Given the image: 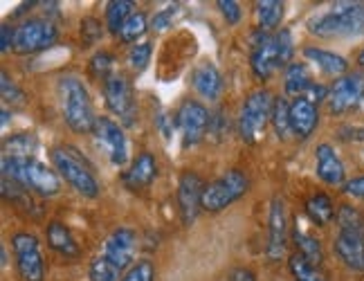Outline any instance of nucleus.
I'll use <instances>...</instances> for the list:
<instances>
[{
  "mask_svg": "<svg viewBox=\"0 0 364 281\" xmlns=\"http://www.w3.org/2000/svg\"><path fill=\"white\" fill-rule=\"evenodd\" d=\"M292 50H295V43H292V34L288 30L282 32H255L252 34V73H255L257 79H270L277 70L288 68L290 59H292Z\"/></svg>",
  "mask_w": 364,
  "mask_h": 281,
  "instance_id": "obj_1",
  "label": "nucleus"
},
{
  "mask_svg": "<svg viewBox=\"0 0 364 281\" xmlns=\"http://www.w3.org/2000/svg\"><path fill=\"white\" fill-rule=\"evenodd\" d=\"M3 180H9L23 189H32L43 198H50V196H57L61 191L59 171L38 162L36 158L3 156Z\"/></svg>",
  "mask_w": 364,
  "mask_h": 281,
  "instance_id": "obj_2",
  "label": "nucleus"
},
{
  "mask_svg": "<svg viewBox=\"0 0 364 281\" xmlns=\"http://www.w3.org/2000/svg\"><path fill=\"white\" fill-rule=\"evenodd\" d=\"M59 97H61V110L63 120L70 126V131H75L79 135L92 133L97 115L92 108V100L88 95L86 83L75 75H65L59 79Z\"/></svg>",
  "mask_w": 364,
  "mask_h": 281,
  "instance_id": "obj_3",
  "label": "nucleus"
},
{
  "mask_svg": "<svg viewBox=\"0 0 364 281\" xmlns=\"http://www.w3.org/2000/svg\"><path fill=\"white\" fill-rule=\"evenodd\" d=\"M52 162L57 166L59 176L75 191L86 196V198H97L100 196V180H97L90 162L77 151V147H57L52 151Z\"/></svg>",
  "mask_w": 364,
  "mask_h": 281,
  "instance_id": "obj_4",
  "label": "nucleus"
},
{
  "mask_svg": "<svg viewBox=\"0 0 364 281\" xmlns=\"http://www.w3.org/2000/svg\"><path fill=\"white\" fill-rule=\"evenodd\" d=\"M250 189V178L247 174L239 171V169H232V171L223 174L214 182H209L203 193V209L205 212H223L225 207L234 205L239 198L247 193Z\"/></svg>",
  "mask_w": 364,
  "mask_h": 281,
  "instance_id": "obj_5",
  "label": "nucleus"
},
{
  "mask_svg": "<svg viewBox=\"0 0 364 281\" xmlns=\"http://www.w3.org/2000/svg\"><path fill=\"white\" fill-rule=\"evenodd\" d=\"M272 108H274V100L268 90L252 92L243 102L241 115H239V133L245 142L255 144L263 135L265 126L272 120Z\"/></svg>",
  "mask_w": 364,
  "mask_h": 281,
  "instance_id": "obj_6",
  "label": "nucleus"
},
{
  "mask_svg": "<svg viewBox=\"0 0 364 281\" xmlns=\"http://www.w3.org/2000/svg\"><path fill=\"white\" fill-rule=\"evenodd\" d=\"M11 250L14 257H16V270L23 281H46V259L34 234L16 232L11 236Z\"/></svg>",
  "mask_w": 364,
  "mask_h": 281,
  "instance_id": "obj_7",
  "label": "nucleus"
},
{
  "mask_svg": "<svg viewBox=\"0 0 364 281\" xmlns=\"http://www.w3.org/2000/svg\"><path fill=\"white\" fill-rule=\"evenodd\" d=\"M59 38L57 25L41 18H27L16 27V36H14V52L16 54H34L52 48Z\"/></svg>",
  "mask_w": 364,
  "mask_h": 281,
  "instance_id": "obj_8",
  "label": "nucleus"
},
{
  "mask_svg": "<svg viewBox=\"0 0 364 281\" xmlns=\"http://www.w3.org/2000/svg\"><path fill=\"white\" fill-rule=\"evenodd\" d=\"M209 124H212V115H209V110L200 102H196V100L182 102L176 115V126L182 137V147L189 149L198 144L209 133Z\"/></svg>",
  "mask_w": 364,
  "mask_h": 281,
  "instance_id": "obj_9",
  "label": "nucleus"
},
{
  "mask_svg": "<svg viewBox=\"0 0 364 281\" xmlns=\"http://www.w3.org/2000/svg\"><path fill=\"white\" fill-rule=\"evenodd\" d=\"M104 100L106 106L115 112L124 124H133L135 120V95L126 75L113 73L104 79Z\"/></svg>",
  "mask_w": 364,
  "mask_h": 281,
  "instance_id": "obj_10",
  "label": "nucleus"
},
{
  "mask_svg": "<svg viewBox=\"0 0 364 281\" xmlns=\"http://www.w3.org/2000/svg\"><path fill=\"white\" fill-rule=\"evenodd\" d=\"M137 250V234L131 228H117L113 230L104 241V248L100 255L115 265L119 272H126L133 265Z\"/></svg>",
  "mask_w": 364,
  "mask_h": 281,
  "instance_id": "obj_11",
  "label": "nucleus"
},
{
  "mask_svg": "<svg viewBox=\"0 0 364 281\" xmlns=\"http://www.w3.org/2000/svg\"><path fill=\"white\" fill-rule=\"evenodd\" d=\"M362 100H364V75L360 73L344 75L328 90V108L333 115H344V112L353 110Z\"/></svg>",
  "mask_w": 364,
  "mask_h": 281,
  "instance_id": "obj_12",
  "label": "nucleus"
},
{
  "mask_svg": "<svg viewBox=\"0 0 364 281\" xmlns=\"http://www.w3.org/2000/svg\"><path fill=\"white\" fill-rule=\"evenodd\" d=\"M205 182L198 174L185 171L180 176L178 182V207H180V216L185 225H191L198 218V212L203 209V193H205Z\"/></svg>",
  "mask_w": 364,
  "mask_h": 281,
  "instance_id": "obj_13",
  "label": "nucleus"
},
{
  "mask_svg": "<svg viewBox=\"0 0 364 281\" xmlns=\"http://www.w3.org/2000/svg\"><path fill=\"white\" fill-rule=\"evenodd\" d=\"M286 245H288V212H286V203L284 198L274 196L270 203V216H268V252L270 261H279L286 255Z\"/></svg>",
  "mask_w": 364,
  "mask_h": 281,
  "instance_id": "obj_14",
  "label": "nucleus"
},
{
  "mask_svg": "<svg viewBox=\"0 0 364 281\" xmlns=\"http://www.w3.org/2000/svg\"><path fill=\"white\" fill-rule=\"evenodd\" d=\"M95 133L100 137V142L106 147L110 162L115 166L126 164V158H129V142H126L122 126L110 117H97Z\"/></svg>",
  "mask_w": 364,
  "mask_h": 281,
  "instance_id": "obj_15",
  "label": "nucleus"
},
{
  "mask_svg": "<svg viewBox=\"0 0 364 281\" xmlns=\"http://www.w3.org/2000/svg\"><path fill=\"white\" fill-rule=\"evenodd\" d=\"M319 124V108L308 97H297L290 104V129L299 139H308Z\"/></svg>",
  "mask_w": 364,
  "mask_h": 281,
  "instance_id": "obj_16",
  "label": "nucleus"
},
{
  "mask_svg": "<svg viewBox=\"0 0 364 281\" xmlns=\"http://www.w3.org/2000/svg\"><path fill=\"white\" fill-rule=\"evenodd\" d=\"M335 255L340 261L355 272H364V234L340 232L335 236Z\"/></svg>",
  "mask_w": 364,
  "mask_h": 281,
  "instance_id": "obj_17",
  "label": "nucleus"
},
{
  "mask_svg": "<svg viewBox=\"0 0 364 281\" xmlns=\"http://www.w3.org/2000/svg\"><path fill=\"white\" fill-rule=\"evenodd\" d=\"M191 86L193 90L198 92L203 100H209V102H216L218 97L223 95V75L218 73V68L214 63H200V65H196L193 68V73H191Z\"/></svg>",
  "mask_w": 364,
  "mask_h": 281,
  "instance_id": "obj_18",
  "label": "nucleus"
},
{
  "mask_svg": "<svg viewBox=\"0 0 364 281\" xmlns=\"http://www.w3.org/2000/svg\"><path fill=\"white\" fill-rule=\"evenodd\" d=\"M317 176L326 185H344V162L331 144H319L315 151Z\"/></svg>",
  "mask_w": 364,
  "mask_h": 281,
  "instance_id": "obj_19",
  "label": "nucleus"
},
{
  "mask_svg": "<svg viewBox=\"0 0 364 281\" xmlns=\"http://www.w3.org/2000/svg\"><path fill=\"white\" fill-rule=\"evenodd\" d=\"M158 176V160L153 153L144 151L133 160V164L129 166V171L124 174V182L133 189H144L149 187Z\"/></svg>",
  "mask_w": 364,
  "mask_h": 281,
  "instance_id": "obj_20",
  "label": "nucleus"
},
{
  "mask_svg": "<svg viewBox=\"0 0 364 281\" xmlns=\"http://www.w3.org/2000/svg\"><path fill=\"white\" fill-rule=\"evenodd\" d=\"M340 16L342 36H360L364 34V3H351V0H340L331 7Z\"/></svg>",
  "mask_w": 364,
  "mask_h": 281,
  "instance_id": "obj_21",
  "label": "nucleus"
},
{
  "mask_svg": "<svg viewBox=\"0 0 364 281\" xmlns=\"http://www.w3.org/2000/svg\"><path fill=\"white\" fill-rule=\"evenodd\" d=\"M46 236H48L50 248L54 252H59L61 257H65V259H79L81 248L75 241L73 232H70L61 221H52L46 228Z\"/></svg>",
  "mask_w": 364,
  "mask_h": 281,
  "instance_id": "obj_22",
  "label": "nucleus"
},
{
  "mask_svg": "<svg viewBox=\"0 0 364 281\" xmlns=\"http://www.w3.org/2000/svg\"><path fill=\"white\" fill-rule=\"evenodd\" d=\"M304 56L306 59H311L313 63H317L321 68V73H326L331 77H344L346 70H348V63L344 56L335 54L331 50H324V48H306L304 50Z\"/></svg>",
  "mask_w": 364,
  "mask_h": 281,
  "instance_id": "obj_23",
  "label": "nucleus"
},
{
  "mask_svg": "<svg viewBox=\"0 0 364 281\" xmlns=\"http://www.w3.org/2000/svg\"><path fill=\"white\" fill-rule=\"evenodd\" d=\"M255 18L259 30L270 34L284 18V3L282 0H259V3H255Z\"/></svg>",
  "mask_w": 364,
  "mask_h": 281,
  "instance_id": "obj_24",
  "label": "nucleus"
},
{
  "mask_svg": "<svg viewBox=\"0 0 364 281\" xmlns=\"http://www.w3.org/2000/svg\"><path fill=\"white\" fill-rule=\"evenodd\" d=\"M313 86V79H311V70L306 68V63H290L286 68V75H284V88L286 95L304 97L306 90Z\"/></svg>",
  "mask_w": 364,
  "mask_h": 281,
  "instance_id": "obj_25",
  "label": "nucleus"
},
{
  "mask_svg": "<svg viewBox=\"0 0 364 281\" xmlns=\"http://www.w3.org/2000/svg\"><path fill=\"white\" fill-rule=\"evenodd\" d=\"M306 216L315 225H328L335 218V207H333L331 196L321 191L313 193L311 198L306 201Z\"/></svg>",
  "mask_w": 364,
  "mask_h": 281,
  "instance_id": "obj_26",
  "label": "nucleus"
},
{
  "mask_svg": "<svg viewBox=\"0 0 364 281\" xmlns=\"http://www.w3.org/2000/svg\"><path fill=\"white\" fill-rule=\"evenodd\" d=\"M38 149V139L34 133H16L5 139L3 156L7 158H34Z\"/></svg>",
  "mask_w": 364,
  "mask_h": 281,
  "instance_id": "obj_27",
  "label": "nucleus"
},
{
  "mask_svg": "<svg viewBox=\"0 0 364 281\" xmlns=\"http://www.w3.org/2000/svg\"><path fill=\"white\" fill-rule=\"evenodd\" d=\"M292 238H295V245H297L301 257H306L308 261H313L315 265L324 263V250H321L319 238L304 232L299 225H295V230H292Z\"/></svg>",
  "mask_w": 364,
  "mask_h": 281,
  "instance_id": "obj_28",
  "label": "nucleus"
},
{
  "mask_svg": "<svg viewBox=\"0 0 364 281\" xmlns=\"http://www.w3.org/2000/svg\"><path fill=\"white\" fill-rule=\"evenodd\" d=\"M308 30H311L315 36L321 38H335V36H342V23L340 16L335 14L333 9L319 14V16H313L308 21Z\"/></svg>",
  "mask_w": 364,
  "mask_h": 281,
  "instance_id": "obj_29",
  "label": "nucleus"
},
{
  "mask_svg": "<svg viewBox=\"0 0 364 281\" xmlns=\"http://www.w3.org/2000/svg\"><path fill=\"white\" fill-rule=\"evenodd\" d=\"M288 265L295 281H328L324 270H321L319 265H315L313 261H308L306 257H301L299 252L288 259Z\"/></svg>",
  "mask_w": 364,
  "mask_h": 281,
  "instance_id": "obj_30",
  "label": "nucleus"
},
{
  "mask_svg": "<svg viewBox=\"0 0 364 281\" xmlns=\"http://www.w3.org/2000/svg\"><path fill=\"white\" fill-rule=\"evenodd\" d=\"M133 3L131 0H110L106 5V25L113 34H119L124 23L133 16Z\"/></svg>",
  "mask_w": 364,
  "mask_h": 281,
  "instance_id": "obj_31",
  "label": "nucleus"
},
{
  "mask_svg": "<svg viewBox=\"0 0 364 281\" xmlns=\"http://www.w3.org/2000/svg\"><path fill=\"white\" fill-rule=\"evenodd\" d=\"M149 18L144 16L142 11H135L133 16L124 23V27L119 30V38H122V43H135L137 46V38H142L149 30Z\"/></svg>",
  "mask_w": 364,
  "mask_h": 281,
  "instance_id": "obj_32",
  "label": "nucleus"
},
{
  "mask_svg": "<svg viewBox=\"0 0 364 281\" xmlns=\"http://www.w3.org/2000/svg\"><path fill=\"white\" fill-rule=\"evenodd\" d=\"M272 126H274V133L277 137L286 139L292 129H290V104L284 100V97H279V100H274V108H272Z\"/></svg>",
  "mask_w": 364,
  "mask_h": 281,
  "instance_id": "obj_33",
  "label": "nucleus"
},
{
  "mask_svg": "<svg viewBox=\"0 0 364 281\" xmlns=\"http://www.w3.org/2000/svg\"><path fill=\"white\" fill-rule=\"evenodd\" d=\"M338 225L340 232H355V234H364V216L358 212L351 205H342L338 212Z\"/></svg>",
  "mask_w": 364,
  "mask_h": 281,
  "instance_id": "obj_34",
  "label": "nucleus"
},
{
  "mask_svg": "<svg viewBox=\"0 0 364 281\" xmlns=\"http://www.w3.org/2000/svg\"><path fill=\"white\" fill-rule=\"evenodd\" d=\"M88 275H90V281H119V275L122 272L110 261H106L102 255H97L90 261Z\"/></svg>",
  "mask_w": 364,
  "mask_h": 281,
  "instance_id": "obj_35",
  "label": "nucleus"
},
{
  "mask_svg": "<svg viewBox=\"0 0 364 281\" xmlns=\"http://www.w3.org/2000/svg\"><path fill=\"white\" fill-rule=\"evenodd\" d=\"M122 281H156V265L149 259H139L124 272Z\"/></svg>",
  "mask_w": 364,
  "mask_h": 281,
  "instance_id": "obj_36",
  "label": "nucleus"
},
{
  "mask_svg": "<svg viewBox=\"0 0 364 281\" xmlns=\"http://www.w3.org/2000/svg\"><path fill=\"white\" fill-rule=\"evenodd\" d=\"M0 90H3V102H5V104L16 106V104H23V102H25L23 90L9 79V75L5 73V70H3V75H0Z\"/></svg>",
  "mask_w": 364,
  "mask_h": 281,
  "instance_id": "obj_37",
  "label": "nucleus"
},
{
  "mask_svg": "<svg viewBox=\"0 0 364 281\" xmlns=\"http://www.w3.org/2000/svg\"><path fill=\"white\" fill-rule=\"evenodd\" d=\"M151 61V43H137L129 52V63L135 73H144Z\"/></svg>",
  "mask_w": 364,
  "mask_h": 281,
  "instance_id": "obj_38",
  "label": "nucleus"
},
{
  "mask_svg": "<svg viewBox=\"0 0 364 281\" xmlns=\"http://www.w3.org/2000/svg\"><path fill=\"white\" fill-rule=\"evenodd\" d=\"M90 70L95 77H104V79L110 77L113 75V56L108 52H97L90 61Z\"/></svg>",
  "mask_w": 364,
  "mask_h": 281,
  "instance_id": "obj_39",
  "label": "nucleus"
},
{
  "mask_svg": "<svg viewBox=\"0 0 364 281\" xmlns=\"http://www.w3.org/2000/svg\"><path fill=\"white\" fill-rule=\"evenodd\" d=\"M218 9L223 14V18H225L230 25H239L241 23V16H243V11H241V5L236 3V0H218Z\"/></svg>",
  "mask_w": 364,
  "mask_h": 281,
  "instance_id": "obj_40",
  "label": "nucleus"
},
{
  "mask_svg": "<svg viewBox=\"0 0 364 281\" xmlns=\"http://www.w3.org/2000/svg\"><path fill=\"white\" fill-rule=\"evenodd\" d=\"M81 36H83V41H86V46L97 43V41L102 38V25L95 18H86L81 23Z\"/></svg>",
  "mask_w": 364,
  "mask_h": 281,
  "instance_id": "obj_41",
  "label": "nucleus"
},
{
  "mask_svg": "<svg viewBox=\"0 0 364 281\" xmlns=\"http://www.w3.org/2000/svg\"><path fill=\"white\" fill-rule=\"evenodd\" d=\"M173 14H176V7H166V9L158 11L156 16L151 18V30H153V32H162V30H166V27H169L171 21H173Z\"/></svg>",
  "mask_w": 364,
  "mask_h": 281,
  "instance_id": "obj_42",
  "label": "nucleus"
},
{
  "mask_svg": "<svg viewBox=\"0 0 364 281\" xmlns=\"http://www.w3.org/2000/svg\"><path fill=\"white\" fill-rule=\"evenodd\" d=\"M344 193L353 196V198H364V176H358L353 180H346L342 185Z\"/></svg>",
  "mask_w": 364,
  "mask_h": 281,
  "instance_id": "obj_43",
  "label": "nucleus"
},
{
  "mask_svg": "<svg viewBox=\"0 0 364 281\" xmlns=\"http://www.w3.org/2000/svg\"><path fill=\"white\" fill-rule=\"evenodd\" d=\"M156 124H158V129H160V133L169 139L171 137V131H173V120L166 115L164 110H160L158 115H156Z\"/></svg>",
  "mask_w": 364,
  "mask_h": 281,
  "instance_id": "obj_44",
  "label": "nucleus"
},
{
  "mask_svg": "<svg viewBox=\"0 0 364 281\" xmlns=\"http://www.w3.org/2000/svg\"><path fill=\"white\" fill-rule=\"evenodd\" d=\"M14 36H16V30H11V25H3L0 27V50L7 52L9 48H14Z\"/></svg>",
  "mask_w": 364,
  "mask_h": 281,
  "instance_id": "obj_45",
  "label": "nucleus"
},
{
  "mask_svg": "<svg viewBox=\"0 0 364 281\" xmlns=\"http://www.w3.org/2000/svg\"><path fill=\"white\" fill-rule=\"evenodd\" d=\"M230 281H257V277L250 268H234L230 275Z\"/></svg>",
  "mask_w": 364,
  "mask_h": 281,
  "instance_id": "obj_46",
  "label": "nucleus"
},
{
  "mask_svg": "<svg viewBox=\"0 0 364 281\" xmlns=\"http://www.w3.org/2000/svg\"><path fill=\"white\" fill-rule=\"evenodd\" d=\"M358 63H360V65L364 68V50H362V52L358 54Z\"/></svg>",
  "mask_w": 364,
  "mask_h": 281,
  "instance_id": "obj_47",
  "label": "nucleus"
}]
</instances>
